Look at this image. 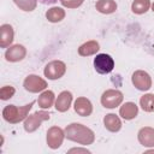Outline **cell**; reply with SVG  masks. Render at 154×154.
<instances>
[{
  "label": "cell",
  "instance_id": "1",
  "mask_svg": "<svg viewBox=\"0 0 154 154\" xmlns=\"http://www.w3.org/2000/svg\"><path fill=\"white\" fill-rule=\"evenodd\" d=\"M64 131H65V137L67 140L77 142L82 146L91 144L95 141L94 131L79 123H72V124L67 125Z\"/></svg>",
  "mask_w": 154,
  "mask_h": 154
},
{
  "label": "cell",
  "instance_id": "2",
  "mask_svg": "<svg viewBox=\"0 0 154 154\" xmlns=\"http://www.w3.org/2000/svg\"><path fill=\"white\" fill-rule=\"evenodd\" d=\"M32 105H34V102H30L23 107H17L14 105H7L2 109V118L6 122H8L10 124H17L26 118Z\"/></svg>",
  "mask_w": 154,
  "mask_h": 154
},
{
  "label": "cell",
  "instance_id": "3",
  "mask_svg": "<svg viewBox=\"0 0 154 154\" xmlns=\"http://www.w3.org/2000/svg\"><path fill=\"white\" fill-rule=\"evenodd\" d=\"M49 119V113L46 111H37L30 116H28L24 120V130L26 132H34L36 131L41 123Z\"/></svg>",
  "mask_w": 154,
  "mask_h": 154
},
{
  "label": "cell",
  "instance_id": "4",
  "mask_svg": "<svg viewBox=\"0 0 154 154\" xmlns=\"http://www.w3.org/2000/svg\"><path fill=\"white\" fill-rule=\"evenodd\" d=\"M94 67L97 73L100 75H106L109 73L114 69V60L111 55L106 53L97 54L94 59Z\"/></svg>",
  "mask_w": 154,
  "mask_h": 154
},
{
  "label": "cell",
  "instance_id": "5",
  "mask_svg": "<svg viewBox=\"0 0 154 154\" xmlns=\"http://www.w3.org/2000/svg\"><path fill=\"white\" fill-rule=\"evenodd\" d=\"M66 72V65L64 61L61 60H53V61H49L46 67H45V76L48 78V79H59L61 78Z\"/></svg>",
  "mask_w": 154,
  "mask_h": 154
},
{
  "label": "cell",
  "instance_id": "6",
  "mask_svg": "<svg viewBox=\"0 0 154 154\" xmlns=\"http://www.w3.org/2000/svg\"><path fill=\"white\" fill-rule=\"evenodd\" d=\"M123 93L117 89H108L101 95V105L105 108H116L123 102Z\"/></svg>",
  "mask_w": 154,
  "mask_h": 154
},
{
  "label": "cell",
  "instance_id": "7",
  "mask_svg": "<svg viewBox=\"0 0 154 154\" xmlns=\"http://www.w3.org/2000/svg\"><path fill=\"white\" fill-rule=\"evenodd\" d=\"M131 82L135 85V88L141 91H146L152 88V77L148 72H146L143 70L135 71L131 77Z\"/></svg>",
  "mask_w": 154,
  "mask_h": 154
},
{
  "label": "cell",
  "instance_id": "8",
  "mask_svg": "<svg viewBox=\"0 0 154 154\" xmlns=\"http://www.w3.org/2000/svg\"><path fill=\"white\" fill-rule=\"evenodd\" d=\"M23 87L26 91L38 93V91H43L47 88V82L37 75H29L28 77H25L23 82Z\"/></svg>",
  "mask_w": 154,
  "mask_h": 154
},
{
  "label": "cell",
  "instance_id": "9",
  "mask_svg": "<svg viewBox=\"0 0 154 154\" xmlns=\"http://www.w3.org/2000/svg\"><path fill=\"white\" fill-rule=\"evenodd\" d=\"M65 138V131L59 126H52L47 131V144L51 149H58Z\"/></svg>",
  "mask_w": 154,
  "mask_h": 154
},
{
  "label": "cell",
  "instance_id": "10",
  "mask_svg": "<svg viewBox=\"0 0 154 154\" xmlns=\"http://www.w3.org/2000/svg\"><path fill=\"white\" fill-rule=\"evenodd\" d=\"M25 55H26V48L19 43L10 46V48H7L5 52V59L11 63H17V61L23 60Z\"/></svg>",
  "mask_w": 154,
  "mask_h": 154
},
{
  "label": "cell",
  "instance_id": "11",
  "mask_svg": "<svg viewBox=\"0 0 154 154\" xmlns=\"http://www.w3.org/2000/svg\"><path fill=\"white\" fill-rule=\"evenodd\" d=\"M73 108H75V112L82 117H88L93 112V105H91L90 100L84 96L77 97V100L75 101Z\"/></svg>",
  "mask_w": 154,
  "mask_h": 154
},
{
  "label": "cell",
  "instance_id": "12",
  "mask_svg": "<svg viewBox=\"0 0 154 154\" xmlns=\"http://www.w3.org/2000/svg\"><path fill=\"white\" fill-rule=\"evenodd\" d=\"M137 138L143 147H154V129L150 126H144L140 129Z\"/></svg>",
  "mask_w": 154,
  "mask_h": 154
},
{
  "label": "cell",
  "instance_id": "13",
  "mask_svg": "<svg viewBox=\"0 0 154 154\" xmlns=\"http://www.w3.org/2000/svg\"><path fill=\"white\" fill-rule=\"evenodd\" d=\"M14 31L13 28L10 24H2L0 26V47L6 48L10 47V45L13 42Z\"/></svg>",
  "mask_w": 154,
  "mask_h": 154
},
{
  "label": "cell",
  "instance_id": "14",
  "mask_svg": "<svg viewBox=\"0 0 154 154\" xmlns=\"http://www.w3.org/2000/svg\"><path fill=\"white\" fill-rule=\"evenodd\" d=\"M72 102V94L67 90L61 91L55 100V109L59 112H66Z\"/></svg>",
  "mask_w": 154,
  "mask_h": 154
},
{
  "label": "cell",
  "instance_id": "15",
  "mask_svg": "<svg viewBox=\"0 0 154 154\" xmlns=\"http://www.w3.org/2000/svg\"><path fill=\"white\" fill-rule=\"evenodd\" d=\"M103 125L105 128L111 131V132H117L120 130L122 128V120L119 119V117L114 113H108L103 118Z\"/></svg>",
  "mask_w": 154,
  "mask_h": 154
},
{
  "label": "cell",
  "instance_id": "16",
  "mask_svg": "<svg viewBox=\"0 0 154 154\" xmlns=\"http://www.w3.org/2000/svg\"><path fill=\"white\" fill-rule=\"evenodd\" d=\"M137 113H138V107L136 106L135 102H125L119 108V114L125 120H131V119L136 118Z\"/></svg>",
  "mask_w": 154,
  "mask_h": 154
},
{
  "label": "cell",
  "instance_id": "17",
  "mask_svg": "<svg viewBox=\"0 0 154 154\" xmlns=\"http://www.w3.org/2000/svg\"><path fill=\"white\" fill-rule=\"evenodd\" d=\"M99 49H100L99 42L95 41V40H90V41H87L85 43H83L82 46H79L78 54L81 57H89V55L95 54Z\"/></svg>",
  "mask_w": 154,
  "mask_h": 154
},
{
  "label": "cell",
  "instance_id": "18",
  "mask_svg": "<svg viewBox=\"0 0 154 154\" xmlns=\"http://www.w3.org/2000/svg\"><path fill=\"white\" fill-rule=\"evenodd\" d=\"M54 100H55V96H54V93L52 90H45L41 93V95L38 96L37 99V103L38 106L42 108V109H48L53 106L54 103Z\"/></svg>",
  "mask_w": 154,
  "mask_h": 154
},
{
  "label": "cell",
  "instance_id": "19",
  "mask_svg": "<svg viewBox=\"0 0 154 154\" xmlns=\"http://www.w3.org/2000/svg\"><path fill=\"white\" fill-rule=\"evenodd\" d=\"M95 8L103 14H111L116 12L117 4L114 0H97L95 4Z\"/></svg>",
  "mask_w": 154,
  "mask_h": 154
},
{
  "label": "cell",
  "instance_id": "20",
  "mask_svg": "<svg viewBox=\"0 0 154 154\" xmlns=\"http://www.w3.org/2000/svg\"><path fill=\"white\" fill-rule=\"evenodd\" d=\"M46 18L51 23H59L65 18V11L61 7H52L46 12Z\"/></svg>",
  "mask_w": 154,
  "mask_h": 154
},
{
  "label": "cell",
  "instance_id": "21",
  "mask_svg": "<svg viewBox=\"0 0 154 154\" xmlns=\"http://www.w3.org/2000/svg\"><path fill=\"white\" fill-rule=\"evenodd\" d=\"M150 6V0H134L131 4V11L136 14H143Z\"/></svg>",
  "mask_w": 154,
  "mask_h": 154
},
{
  "label": "cell",
  "instance_id": "22",
  "mask_svg": "<svg viewBox=\"0 0 154 154\" xmlns=\"http://www.w3.org/2000/svg\"><path fill=\"white\" fill-rule=\"evenodd\" d=\"M140 106L144 112H154V94H144L140 99Z\"/></svg>",
  "mask_w": 154,
  "mask_h": 154
},
{
  "label": "cell",
  "instance_id": "23",
  "mask_svg": "<svg viewBox=\"0 0 154 154\" xmlns=\"http://www.w3.org/2000/svg\"><path fill=\"white\" fill-rule=\"evenodd\" d=\"M13 2L19 7V10L25 12H31L37 6V0H13Z\"/></svg>",
  "mask_w": 154,
  "mask_h": 154
},
{
  "label": "cell",
  "instance_id": "24",
  "mask_svg": "<svg viewBox=\"0 0 154 154\" xmlns=\"http://www.w3.org/2000/svg\"><path fill=\"white\" fill-rule=\"evenodd\" d=\"M16 93V89L11 85H4L0 89V99L1 100H8L11 99Z\"/></svg>",
  "mask_w": 154,
  "mask_h": 154
},
{
  "label": "cell",
  "instance_id": "25",
  "mask_svg": "<svg viewBox=\"0 0 154 154\" xmlns=\"http://www.w3.org/2000/svg\"><path fill=\"white\" fill-rule=\"evenodd\" d=\"M84 0H60L61 5L67 8H77L83 4Z\"/></svg>",
  "mask_w": 154,
  "mask_h": 154
},
{
  "label": "cell",
  "instance_id": "26",
  "mask_svg": "<svg viewBox=\"0 0 154 154\" xmlns=\"http://www.w3.org/2000/svg\"><path fill=\"white\" fill-rule=\"evenodd\" d=\"M73 152H82V153H90L89 150H87V149H79V148H73V149H70L69 150V153H73Z\"/></svg>",
  "mask_w": 154,
  "mask_h": 154
},
{
  "label": "cell",
  "instance_id": "27",
  "mask_svg": "<svg viewBox=\"0 0 154 154\" xmlns=\"http://www.w3.org/2000/svg\"><path fill=\"white\" fill-rule=\"evenodd\" d=\"M41 4H45V5H51V4H55L58 0H38Z\"/></svg>",
  "mask_w": 154,
  "mask_h": 154
},
{
  "label": "cell",
  "instance_id": "28",
  "mask_svg": "<svg viewBox=\"0 0 154 154\" xmlns=\"http://www.w3.org/2000/svg\"><path fill=\"white\" fill-rule=\"evenodd\" d=\"M152 11H153V12H154V2H153V4H152Z\"/></svg>",
  "mask_w": 154,
  "mask_h": 154
}]
</instances>
